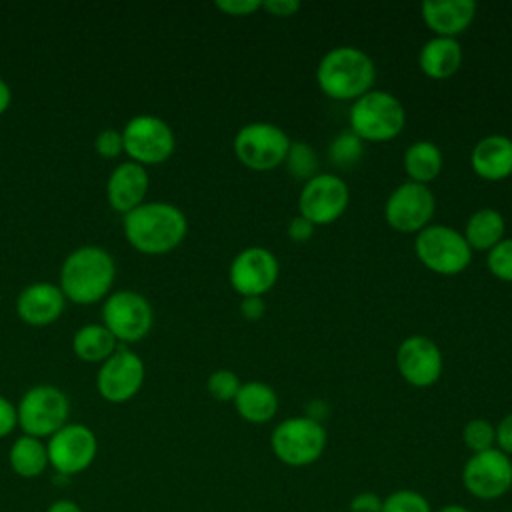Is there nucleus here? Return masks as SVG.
I'll use <instances>...</instances> for the list:
<instances>
[{
    "label": "nucleus",
    "instance_id": "obj_26",
    "mask_svg": "<svg viewBox=\"0 0 512 512\" xmlns=\"http://www.w3.org/2000/svg\"><path fill=\"white\" fill-rule=\"evenodd\" d=\"M8 464L12 472L22 478H38L50 466L48 448L40 438L22 434L8 450Z\"/></svg>",
    "mask_w": 512,
    "mask_h": 512
},
{
    "label": "nucleus",
    "instance_id": "obj_35",
    "mask_svg": "<svg viewBox=\"0 0 512 512\" xmlns=\"http://www.w3.org/2000/svg\"><path fill=\"white\" fill-rule=\"evenodd\" d=\"M216 8L228 16H250L262 8L260 0H218Z\"/></svg>",
    "mask_w": 512,
    "mask_h": 512
},
{
    "label": "nucleus",
    "instance_id": "obj_25",
    "mask_svg": "<svg viewBox=\"0 0 512 512\" xmlns=\"http://www.w3.org/2000/svg\"><path fill=\"white\" fill-rule=\"evenodd\" d=\"M402 164L410 182L428 186L432 180L440 176L444 156L438 144H434L432 140H416L406 148Z\"/></svg>",
    "mask_w": 512,
    "mask_h": 512
},
{
    "label": "nucleus",
    "instance_id": "obj_19",
    "mask_svg": "<svg viewBox=\"0 0 512 512\" xmlns=\"http://www.w3.org/2000/svg\"><path fill=\"white\" fill-rule=\"evenodd\" d=\"M148 172L146 166L126 160L120 162L106 180V198L108 204L120 212L128 214L136 206H140L148 192Z\"/></svg>",
    "mask_w": 512,
    "mask_h": 512
},
{
    "label": "nucleus",
    "instance_id": "obj_6",
    "mask_svg": "<svg viewBox=\"0 0 512 512\" xmlns=\"http://www.w3.org/2000/svg\"><path fill=\"white\" fill-rule=\"evenodd\" d=\"M414 254L428 268L440 276H456L472 262V248L462 232L446 224H428L414 238Z\"/></svg>",
    "mask_w": 512,
    "mask_h": 512
},
{
    "label": "nucleus",
    "instance_id": "obj_23",
    "mask_svg": "<svg viewBox=\"0 0 512 512\" xmlns=\"http://www.w3.org/2000/svg\"><path fill=\"white\" fill-rule=\"evenodd\" d=\"M278 406L280 400L276 390L262 380L242 382L234 398V408L238 416L250 424L270 422L278 414Z\"/></svg>",
    "mask_w": 512,
    "mask_h": 512
},
{
    "label": "nucleus",
    "instance_id": "obj_13",
    "mask_svg": "<svg viewBox=\"0 0 512 512\" xmlns=\"http://www.w3.org/2000/svg\"><path fill=\"white\" fill-rule=\"evenodd\" d=\"M436 210V198L426 184L402 182L396 186L384 204L386 224L402 234H418L424 230Z\"/></svg>",
    "mask_w": 512,
    "mask_h": 512
},
{
    "label": "nucleus",
    "instance_id": "obj_29",
    "mask_svg": "<svg viewBox=\"0 0 512 512\" xmlns=\"http://www.w3.org/2000/svg\"><path fill=\"white\" fill-rule=\"evenodd\" d=\"M284 164L294 178L304 182L318 174V156L306 142H292Z\"/></svg>",
    "mask_w": 512,
    "mask_h": 512
},
{
    "label": "nucleus",
    "instance_id": "obj_4",
    "mask_svg": "<svg viewBox=\"0 0 512 512\" xmlns=\"http://www.w3.org/2000/svg\"><path fill=\"white\" fill-rule=\"evenodd\" d=\"M348 126L362 142H388L404 130L406 110L392 92L372 88L352 102Z\"/></svg>",
    "mask_w": 512,
    "mask_h": 512
},
{
    "label": "nucleus",
    "instance_id": "obj_15",
    "mask_svg": "<svg viewBox=\"0 0 512 512\" xmlns=\"http://www.w3.org/2000/svg\"><path fill=\"white\" fill-rule=\"evenodd\" d=\"M280 276V264L276 256L264 246H248L240 250L228 270L230 286L242 298H262L268 294Z\"/></svg>",
    "mask_w": 512,
    "mask_h": 512
},
{
    "label": "nucleus",
    "instance_id": "obj_24",
    "mask_svg": "<svg viewBox=\"0 0 512 512\" xmlns=\"http://www.w3.org/2000/svg\"><path fill=\"white\" fill-rule=\"evenodd\" d=\"M506 232V220L500 210L496 208H478L470 214L464 226V240L474 250L488 252L492 250L500 240H504Z\"/></svg>",
    "mask_w": 512,
    "mask_h": 512
},
{
    "label": "nucleus",
    "instance_id": "obj_12",
    "mask_svg": "<svg viewBox=\"0 0 512 512\" xmlns=\"http://www.w3.org/2000/svg\"><path fill=\"white\" fill-rule=\"evenodd\" d=\"M348 202V184L336 174L318 172L304 182L298 194V214L310 220L314 226H326L336 222L346 212Z\"/></svg>",
    "mask_w": 512,
    "mask_h": 512
},
{
    "label": "nucleus",
    "instance_id": "obj_30",
    "mask_svg": "<svg viewBox=\"0 0 512 512\" xmlns=\"http://www.w3.org/2000/svg\"><path fill=\"white\" fill-rule=\"evenodd\" d=\"M462 442L470 454L496 448V426L486 418H472L462 428Z\"/></svg>",
    "mask_w": 512,
    "mask_h": 512
},
{
    "label": "nucleus",
    "instance_id": "obj_14",
    "mask_svg": "<svg viewBox=\"0 0 512 512\" xmlns=\"http://www.w3.org/2000/svg\"><path fill=\"white\" fill-rule=\"evenodd\" d=\"M48 462L62 476H74L90 468L98 452L92 428L78 422L64 424L48 438Z\"/></svg>",
    "mask_w": 512,
    "mask_h": 512
},
{
    "label": "nucleus",
    "instance_id": "obj_38",
    "mask_svg": "<svg viewBox=\"0 0 512 512\" xmlns=\"http://www.w3.org/2000/svg\"><path fill=\"white\" fill-rule=\"evenodd\" d=\"M16 426H18L16 406L6 396L0 394V438L12 434Z\"/></svg>",
    "mask_w": 512,
    "mask_h": 512
},
{
    "label": "nucleus",
    "instance_id": "obj_34",
    "mask_svg": "<svg viewBox=\"0 0 512 512\" xmlns=\"http://www.w3.org/2000/svg\"><path fill=\"white\" fill-rule=\"evenodd\" d=\"M94 150L102 158H116L120 152H124V140L122 130L116 128H104L94 138Z\"/></svg>",
    "mask_w": 512,
    "mask_h": 512
},
{
    "label": "nucleus",
    "instance_id": "obj_10",
    "mask_svg": "<svg viewBox=\"0 0 512 512\" xmlns=\"http://www.w3.org/2000/svg\"><path fill=\"white\" fill-rule=\"evenodd\" d=\"M154 310L148 298L136 290L110 292L102 304V324L118 342H138L148 336Z\"/></svg>",
    "mask_w": 512,
    "mask_h": 512
},
{
    "label": "nucleus",
    "instance_id": "obj_32",
    "mask_svg": "<svg viewBox=\"0 0 512 512\" xmlns=\"http://www.w3.org/2000/svg\"><path fill=\"white\" fill-rule=\"evenodd\" d=\"M240 386H242L240 378L232 370H226V368L214 370L206 380V388H208L210 396L218 402H234Z\"/></svg>",
    "mask_w": 512,
    "mask_h": 512
},
{
    "label": "nucleus",
    "instance_id": "obj_39",
    "mask_svg": "<svg viewBox=\"0 0 512 512\" xmlns=\"http://www.w3.org/2000/svg\"><path fill=\"white\" fill-rule=\"evenodd\" d=\"M496 426V448L512 458V412L506 414Z\"/></svg>",
    "mask_w": 512,
    "mask_h": 512
},
{
    "label": "nucleus",
    "instance_id": "obj_1",
    "mask_svg": "<svg viewBox=\"0 0 512 512\" xmlns=\"http://www.w3.org/2000/svg\"><path fill=\"white\" fill-rule=\"evenodd\" d=\"M126 240L144 254H166L182 244L188 232L186 214L170 202H142L122 220Z\"/></svg>",
    "mask_w": 512,
    "mask_h": 512
},
{
    "label": "nucleus",
    "instance_id": "obj_31",
    "mask_svg": "<svg viewBox=\"0 0 512 512\" xmlns=\"http://www.w3.org/2000/svg\"><path fill=\"white\" fill-rule=\"evenodd\" d=\"M382 512H434L430 500L414 488H398L382 498Z\"/></svg>",
    "mask_w": 512,
    "mask_h": 512
},
{
    "label": "nucleus",
    "instance_id": "obj_22",
    "mask_svg": "<svg viewBox=\"0 0 512 512\" xmlns=\"http://www.w3.org/2000/svg\"><path fill=\"white\" fill-rule=\"evenodd\" d=\"M462 46L458 38L432 36L418 52V68L432 80H446L462 66Z\"/></svg>",
    "mask_w": 512,
    "mask_h": 512
},
{
    "label": "nucleus",
    "instance_id": "obj_33",
    "mask_svg": "<svg viewBox=\"0 0 512 512\" xmlns=\"http://www.w3.org/2000/svg\"><path fill=\"white\" fill-rule=\"evenodd\" d=\"M486 266L494 278L512 282V238H504L492 250H488Z\"/></svg>",
    "mask_w": 512,
    "mask_h": 512
},
{
    "label": "nucleus",
    "instance_id": "obj_11",
    "mask_svg": "<svg viewBox=\"0 0 512 512\" xmlns=\"http://www.w3.org/2000/svg\"><path fill=\"white\" fill-rule=\"evenodd\" d=\"M460 478L472 498L498 500L512 490V458L498 448L470 454Z\"/></svg>",
    "mask_w": 512,
    "mask_h": 512
},
{
    "label": "nucleus",
    "instance_id": "obj_42",
    "mask_svg": "<svg viewBox=\"0 0 512 512\" xmlns=\"http://www.w3.org/2000/svg\"><path fill=\"white\" fill-rule=\"evenodd\" d=\"M46 512H82V508L74 502V500H68V498H60L56 502H52Z\"/></svg>",
    "mask_w": 512,
    "mask_h": 512
},
{
    "label": "nucleus",
    "instance_id": "obj_2",
    "mask_svg": "<svg viewBox=\"0 0 512 512\" xmlns=\"http://www.w3.org/2000/svg\"><path fill=\"white\" fill-rule=\"evenodd\" d=\"M116 278L112 254L94 244L72 250L60 266V290L66 300L76 304H92L110 294Z\"/></svg>",
    "mask_w": 512,
    "mask_h": 512
},
{
    "label": "nucleus",
    "instance_id": "obj_40",
    "mask_svg": "<svg viewBox=\"0 0 512 512\" xmlns=\"http://www.w3.org/2000/svg\"><path fill=\"white\" fill-rule=\"evenodd\" d=\"M300 2L296 0H264L262 2V10H266L270 16H278V18H288L292 14H296L300 10Z\"/></svg>",
    "mask_w": 512,
    "mask_h": 512
},
{
    "label": "nucleus",
    "instance_id": "obj_16",
    "mask_svg": "<svg viewBox=\"0 0 512 512\" xmlns=\"http://www.w3.org/2000/svg\"><path fill=\"white\" fill-rule=\"evenodd\" d=\"M144 378V360L128 348H116V352L100 364L96 374V388L104 400L122 404L140 392Z\"/></svg>",
    "mask_w": 512,
    "mask_h": 512
},
{
    "label": "nucleus",
    "instance_id": "obj_3",
    "mask_svg": "<svg viewBox=\"0 0 512 512\" xmlns=\"http://www.w3.org/2000/svg\"><path fill=\"white\" fill-rule=\"evenodd\" d=\"M374 80V60L356 46H336L316 66L318 88L332 100L354 102L372 90Z\"/></svg>",
    "mask_w": 512,
    "mask_h": 512
},
{
    "label": "nucleus",
    "instance_id": "obj_44",
    "mask_svg": "<svg viewBox=\"0 0 512 512\" xmlns=\"http://www.w3.org/2000/svg\"><path fill=\"white\" fill-rule=\"evenodd\" d=\"M438 512H472L470 508H466V506H462V504H444Z\"/></svg>",
    "mask_w": 512,
    "mask_h": 512
},
{
    "label": "nucleus",
    "instance_id": "obj_17",
    "mask_svg": "<svg viewBox=\"0 0 512 512\" xmlns=\"http://www.w3.org/2000/svg\"><path fill=\"white\" fill-rule=\"evenodd\" d=\"M396 368L410 386L430 388L440 380L444 368L440 346L428 336L412 334L396 350Z\"/></svg>",
    "mask_w": 512,
    "mask_h": 512
},
{
    "label": "nucleus",
    "instance_id": "obj_20",
    "mask_svg": "<svg viewBox=\"0 0 512 512\" xmlns=\"http://www.w3.org/2000/svg\"><path fill=\"white\" fill-rule=\"evenodd\" d=\"M476 2L472 0H426L420 4L424 24L434 36L458 38L476 18Z\"/></svg>",
    "mask_w": 512,
    "mask_h": 512
},
{
    "label": "nucleus",
    "instance_id": "obj_5",
    "mask_svg": "<svg viewBox=\"0 0 512 512\" xmlns=\"http://www.w3.org/2000/svg\"><path fill=\"white\" fill-rule=\"evenodd\" d=\"M328 432L314 416H290L280 420L270 434V448L276 460L292 468L318 462L326 450Z\"/></svg>",
    "mask_w": 512,
    "mask_h": 512
},
{
    "label": "nucleus",
    "instance_id": "obj_27",
    "mask_svg": "<svg viewBox=\"0 0 512 512\" xmlns=\"http://www.w3.org/2000/svg\"><path fill=\"white\" fill-rule=\"evenodd\" d=\"M116 348L118 340L104 324H84L72 338V350L84 362H104Z\"/></svg>",
    "mask_w": 512,
    "mask_h": 512
},
{
    "label": "nucleus",
    "instance_id": "obj_43",
    "mask_svg": "<svg viewBox=\"0 0 512 512\" xmlns=\"http://www.w3.org/2000/svg\"><path fill=\"white\" fill-rule=\"evenodd\" d=\"M12 102V90L4 78H0V114L6 112V108Z\"/></svg>",
    "mask_w": 512,
    "mask_h": 512
},
{
    "label": "nucleus",
    "instance_id": "obj_36",
    "mask_svg": "<svg viewBox=\"0 0 512 512\" xmlns=\"http://www.w3.org/2000/svg\"><path fill=\"white\" fill-rule=\"evenodd\" d=\"M314 230H316V226H314L310 220H306L304 216L296 214V216H294V218L288 222L286 234H288V238H290L292 242L304 244V242H308V240L312 238Z\"/></svg>",
    "mask_w": 512,
    "mask_h": 512
},
{
    "label": "nucleus",
    "instance_id": "obj_18",
    "mask_svg": "<svg viewBox=\"0 0 512 512\" xmlns=\"http://www.w3.org/2000/svg\"><path fill=\"white\" fill-rule=\"evenodd\" d=\"M66 296L58 284L32 282L24 286L16 298V312L30 326H48L60 318Z\"/></svg>",
    "mask_w": 512,
    "mask_h": 512
},
{
    "label": "nucleus",
    "instance_id": "obj_8",
    "mask_svg": "<svg viewBox=\"0 0 512 512\" xmlns=\"http://www.w3.org/2000/svg\"><path fill=\"white\" fill-rule=\"evenodd\" d=\"M292 140L288 134L272 122L244 124L232 140V148L242 166L266 172L284 164Z\"/></svg>",
    "mask_w": 512,
    "mask_h": 512
},
{
    "label": "nucleus",
    "instance_id": "obj_21",
    "mask_svg": "<svg viewBox=\"0 0 512 512\" xmlns=\"http://www.w3.org/2000/svg\"><path fill=\"white\" fill-rule=\"evenodd\" d=\"M470 166L482 180H506L512 174V138L504 134L480 138L470 152Z\"/></svg>",
    "mask_w": 512,
    "mask_h": 512
},
{
    "label": "nucleus",
    "instance_id": "obj_28",
    "mask_svg": "<svg viewBox=\"0 0 512 512\" xmlns=\"http://www.w3.org/2000/svg\"><path fill=\"white\" fill-rule=\"evenodd\" d=\"M362 154H364V142L352 130H344L338 136H334L328 148V156L332 164L340 168L354 166L362 158Z\"/></svg>",
    "mask_w": 512,
    "mask_h": 512
},
{
    "label": "nucleus",
    "instance_id": "obj_7",
    "mask_svg": "<svg viewBox=\"0 0 512 512\" xmlns=\"http://www.w3.org/2000/svg\"><path fill=\"white\" fill-rule=\"evenodd\" d=\"M16 414L22 432L42 440L50 438L64 424H68L70 402L58 386L36 384L22 394Z\"/></svg>",
    "mask_w": 512,
    "mask_h": 512
},
{
    "label": "nucleus",
    "instance_id": "obj_9",
    "mask_svg": "<svg viewBox=\"0 0 512 512\" xmlns=\"http://www.w3.org/2000/svg\"><path fill=\"white\" fill-rule=\"evenodd\" d=\"M124 152L142 166L162 164L176 150L174 130L166 120L154 114L132 116L122 128Z\"/></svg>",
    "mask_w": 512,
    "mask_h": 512
},
{
    "label": "nucleus",
    "instance_id": "obj_41",
    "mask_svg": "<svg viewBox=\"0 0 512 512\" xmlns=\"http://www.w3.org/2000/svg\"><path fill=\"white\" fill-rule=\"evenodd\" d=\"M264 310H266V306H264L262 298H256V296H252V298H242L240 312H242V316H244L246 320H250V322L260 320L262 314H264Z\"/></svg>",
    "mask_w": 512,
    "mask_h": 512
},
{
    "label": "nucleus",
    "instance_id": "obj_37",
    "mask_svg": "<svg viewBox=\"0 0 512 512\" xmlns=\"http://www.w3.org/2000/svg\"><path fill=\"white\" fill-rule=\"evenodd\" d=\"M350 512H382V496L364 490L350 500Z\"/></svg>",
    "mask_w": 512,
    "mask_h": 512
}]
</instances>
